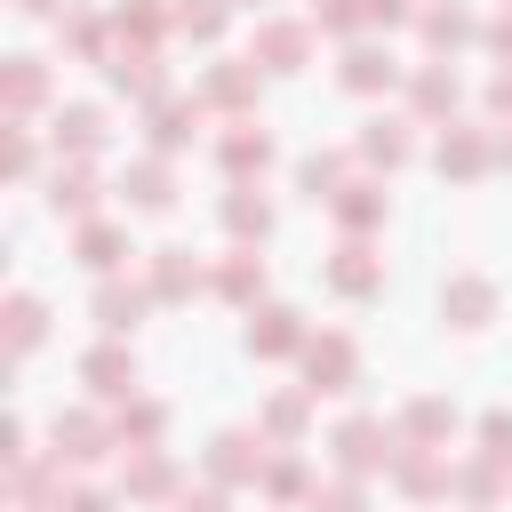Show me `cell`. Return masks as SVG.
I'll return each mask as SVG.
<instances>
[{"instance_id": "6da1fadb", "label": "cell", "mask_w": 512, "mask_h": 512, "mask_svg": "<svg viewBox=\"0 0 512 512\" xmlns=\"http://www.w3.org/2000/svg\"><path fill=\"white\" fill-rule=\"evenodd\" d=\"M440 320H456V328H488V320H496V288H488L480 272L448 280V288H440Z\"/></svg>"}, {"instance_id": "7a4b0ae2", "label": "cell", "mask_w": 512, "mask_h": 512, "mask_svg": "<svg viewBox=\"0 0 512 512\" xmlns=\"http://www.w3.org/2000/svg\"><path fill=\"white\" fill-rule=\"evenodd\" d=\"M384 456H392V432H384L376 416H352V424L336 432V464H344V472H376Z\"/></svg>"}, {"instance_id": "3957f363", "label": "cell", "mask_w": 512, "mask_h": 512, "mask_svg": "<svg viewBox=\"0 0 512 512\" xmlns=\"http://www.w3.org/2000/svg\"><path fill=\"white\" fill-rule=\"evenodd\" d=\"M304 392H344L352 384V344L344 336H320V344H304Z\"/></svg>"}, {"instance_id": "277c9868", "label": "cell", "mask_w": 512, "mask_h": 512, "mask_svg": "<svg viewBox=\"0 0 512 512\" xmlns=\"http://www.w3.org/2000/svg\"><path fill=\"white\" fill-rule=\"evenodd\" d=\"M376 280H384V264H376L360 240H352V248L328 264V288H336V296H376Z\"/></svg>"}, {"instance_id": "5b68a950", "label": "cell", "mask_w": 512, "mask_h": 512, "mask_svg": "<svg viewBox=\"0 0 512 512\" xmlns=\"http://www.w3.org/2000/svg\"><path fill=\"white\" fill-rule=\"evenodd\" d=\"M296 344H304V328H296L288 304H264V312L248 320V352H296Z\"/></svg>"}, {"instance_id": "8992f818", "label": "cell", "mask_w": 512, "mask_h": 512, "mask_svg": "<svg viewBox=\"0 0 512 512\" xmlns=\"http://www.w3.org/2000/svg\"><path fill=\"white\" fill-rule=\"evenodd\" d=\"M192 288H200V264H192L184 248H160V256H152V296L176 304V296H192Z\"/></svg>"}, {"instance_id": "52a82bcc", "label": "cell", "mask_w": 512, "mask_h": 512, "mask_svg": "<svg viewBox=\"0 0 512 512\" xmlns=\"http://www.w3.org/2000/svg\"><path fill=\"white\" fill-rule=\"evenodd\" d=\"M328 208H336V224H352V232H376V224H384V192H376V184H344Z\"/></svg>"}, {"instance_id": "ba28073f", "label": "cell", "mask_w": 512, "mask_h": 512, "mask_svg": "<svg viewBox=\"0 0 512 512\" xmlns=\"http://www.w3.org/2000/svg\"><path fill=\"white\" fill-rule=\"evenodd\" d=\"M80 376H88L96 392H128V384H136V352L104 344V352H88V360H80Z\"/></svg>"}, {"instance_id": "9c48e42d", "label": "cell", "mask_w": 512, "mask_h": 512, "mask_svg": "<svg viewBox=\"0 0 512 512\" xmlns=\"http://www.w3.org/2000/svg\"><path fill=\"white\" fill-rule=\"evenodd\" d=\"M256 48L272 56V72H296V64H304V48H312V32H304V24H264V32H256Z\"/></svg>"}, {"instance_id": "30bf717a", "label": "cell", "mask_w": 512, "mask_h": 512, "mask_svg": "<svg viewBox=\"0 0 512 512\" xmlns=\"http://www.w3.org/2000/svg\"><path fill=\"white\" fill-rule=\"evenodd\" d=\"M56 144H72V152H96V144H104V112H96V104H72V112H56Z\"/></svg>"}, {"instance_id": "8fae6325", "label": "cell", "mask_w": 512, "mask_h": 512, "mask_svg": "<svg viewBox=\"0 0 512 512\" xmlns=\"http://www.w3.org/2000/svg\"><path fill=\"white\" fill-rule=\"evenodd\" d=\"M392 72H400V64L376 56V48H352V56H344V88H360V96H368V88H392Z\"/></svg>"}, {"instance_id": "7c38bea8", "label": "cell", "mask_w": 512, "mask_h": 512, "mask_svg": "<svg viewBox=\"0 0 512 512\" xmlns=\"http://www.w3.org/2000/svg\"><path fill=\"white\" fill-rule=\"evenodd\" d=\"M336 176H344V160H336V152H304V160H296L304 200H336Z\"/></svg>"}, {"instance_id": "4fadbf2b", "label": "cell", "mask_w": 512, "mask_h": 512, "mask_svg": "<svg viewBox=\"0 0 512 512\" xmlns=\"http://www.w3.org/2000/svg\"><path fill=\"white\" fill-rule=\"evenodd\" d=\"M360 160H384V168H392V160H408L400 120H368V128H360Z\"/></svg>"}, {"instance_id": "5bb4252c", "label": "cell", "mask_w": 512, "mask_h": 512, "mask_svg": "<svg viewBox=\"0 0 512 512\" xmlns=\"http://www.w3.org/2000/svg\"><path fill=\"white\" fill-rule=\"evenodd\" d=\"M88 200H96V184H88V168H72V176L56 168V176H48V208H56V216H64V208H72V216H88Z\"/></svg>"}, {"instance_id": "9a60e30c", "label": "cell", "mask_w": 512, "mask_h": 512, "mask_svg": "<svg viewBox=\"0 0 512 512\" xmlns=\"http://www.w3.org/2000/svg\"><path fill=\"white\" fill-rule=\"evenodd\" d=\"M120 256H128V240H120L112 224H88V232H80V264H88V272H112Z\"/></svg>"}, {"instance_id": "2e32d148", "label": "cell", "mask_w": 512, "mask_h": 512, "mask_svg": "<svg viewBox=\"0 0 512 512\" xmlns=\"http://www.w3.org/2000/svg\"><path fill=\"white\" fill-rule=\"evenodd\" d=\"M216 288H224V296H232V304H248V296H256V288H264V264H256V256H248V248H240V256H224V272H216Z\"/></svg>"}, {"instance_id": "e0dca14e", "label": "cell", "mask_w": 512, "mask_h": 512, "mask_svg": "<svg viewBox=\"0 0 512 512\" xmlns=\"http://www.w3.org/2000/svg\"><path fill=\"white\" fill-rule=\"evenodd\" d=\"M208 472H216V480H248V472H256V456H248V432H216V456H208Z\"/></svg>"}, {"instance_id": "ac0fdd59", "label": "cell", "mask_w": 512, "mask_h": 512, "mask_svg": "<svg viewBox=\"0 0 512 512\" xmlns=\"http://www.w3.org/2000/svg\"><path fill=\"white\" fill-rule=\"evenodd\" d=\"M120 192H128L136 208H168V200H176V192H168V168H160V160H144V168H136V176L120 184Z\"/></svg>"}, {"instance_id": "d6986e66", "label": "cell", "mask_w": 512, "mask_h": 512, "mask_svg": "<svg viewBox=\"0 0 512 512\" xmlns=\"http://www.w3.org/2000/svg\"><path fill=\"white\" fill-rule=\"evenodd\" d=\"M424 40L432 48H456V40H472V16L464 8H424Z\"/></svg>"}, {"instance_id": "ffe728a7", "label": "cell", "mask_w": 512, "mask_h": 512, "mask_svg": "<svg viewBox=\"0 0 512 512\" xmlns=\"http://www.w3.org/2000/svg\"><path fill=\"white\" fill-rule=\"evenodd\" d=\"M264 160H272V136H264V128H256V136H224V168H232V176H248V168H264Z\"/></svg>"}, {"instance_id": "44dd1931", "label": "cell", "mask_w": 512, "mask_h": 512, "mask_svg": "<svg viewBox=\"0 0 512 512\" xmlns=\"http://www.w3.org/2000/svg\"><path fill=\"white\" fill-rule=\"evenodd\" d=\"M224 224H232L240 240H248V232L264 240V232H272V208H264V200H248V192H232V200H224Z\"/></svg>"}, {"instance_id": "7402d4cb", "label": "cell", "mask_w": 512, "mask_h": 512, "mask_svg": "<svg viewBox=\"0 0 512 512\" xmlns=\"http://www.w3.org/2000/svg\"><path fill=\"white\" fill-rule=\"evenodd\" d=\"M136 312H144V296H136V288H104V296H96V320H104L112 336H120V328H136Z\"/></svg>"}, {"instance_id": "603a6c76", "label": "cell", "mask_w": 512, "mask_h": 512, "mask_svg": "<svg viewBox=\"0 0 512 512\" xmlns=\"http://www.w3.org/2000/svg\"><path fill=\"white\" fill-rule=\"evenodd\" d=\"M40 328H48L40 296H16V304H8V336H16V352H32V344H40Z\"/></svg>"}, {"instance_id": "cb8c5ba5", "label": "cell", "mask_w": 512, "mask_h": 512, "mask_svg": "<svg viewBox=\"0 0 512 512\" xmlns=\"http://www.w3.org/2000/svg\"><path fill=\"white\" fill-rule=\"evenodd\" d=\"M440 432H456V408L448 400H416L408 408V440H440Z\"/></svg>"}, {"instance_id": "d4e9b609", "label": "cell", "mask_w": 512, "mask_h": 512, "mask_svg": "<svg viewBox=\"0 0 512 512\" xmlns=\"http://www.w3.org/2000/svg\"><path fill=\"white\" fill-rule=\"evenodd\" d=\"M40 88H48V72H40L32 56H16V72H8V104H16V112H32V104H40Z\"/></svg>"}, {"instance_id": "484cf974", "label": "cell", "mask_w": 512, "mask_h": 512, "mask_svg": "<svg viewBox=\"0 0 512 512\" xmlns=\"http://www.w3.org/2000/svg\"><path fill=\"white\" fill-rule=\"evenodd\" d=\"M440 168H456V176H480V168H488V144H480V136H448V144H440Z\"/></svg>"}, {"instance_id": "4316f807", "label": "cell", "mask_w": 512, "mask_h": 512, "mask_svg": "<svg viewBox=\"0 0 512 512\" xmlns=\"http://www.w3.org/2000/svg\"><path fill=\"white\" fill-rule=\"evenodd\" d=\"M64 456H96V424L88 416H56V464Z\"/></svg>"}, {"instance_id": "83f0119b", "label": "cell", "mask_w": 512, "mask_h": 512, "mask_svg": "<svg viewBox=\"0 0 512 512\" xmlns=\"http://www.w3.org/2000/svg\"><path fill=\"white\" fill-rule=\"evenodd\" d=\"M456 104V72H416V112H448Z\"/></svg>"}, {"instance_id": "f1b7e54d", "label": "cell", "mask_w": 512, "mask_h": 512, "mask_svg": "<svg viewBox=\"0 0 512 512\" xmlns=\"http://www.w3.org/2000/svg\"><path fill=\"white\" fill-rule=\"evenodd\" d=\"M120 432H128V440H136V448H152V440H160V432H168V408H160V400H144V408H136V416H120Z\"/></svg>"}, {"instance_id": "f546056e", "label": "cell", "mask_w": 512, "mask_h": 512, "mask_svg": "<svg viewBox=\"0 0 512 512\" xmlns=\"http://www.w3.org/2000/svg\"><path fill=\"white\" fill-rule=\"evenodd\" d=\"M176 488V472H168V456H144L136 472H128V496H168Z\"/></svg>"}, {"instance_id": "4dcf8cb0", "label": "cell", "mask_w": 512, "mask_h": 512, "mask_svg": "<svg viewBox=\"0 0 512 512\" xmlns=\"http://www.w3.org/2000/svg\"><path fill=\"white\" fill-rule=\"evenodd\" d=\"M112 88H136V96H152V88H160L152 56H120V64H112Z\"/></svg>"}, {"instance_id": "1f68e13d", "label": "cell", "mask_w": 512, "mask_h": 512, "mask_svg": "<svg viewBox=\"0 0 512 512\" xmlns=\"http://www.w3.org/2000/svg\"><path fill=\"white\" fill-rule=\"evenodd\" d=\"M176 24H184V32H200V40H216L224 8H216V0H184V8H176Z\"/></svg>"}, {"instance_id": "d6a6232c", "label": "cell", "mask_w": 512, "mask_h": 512, "mask_svg": "<svg viewBox=\"0 0 512 512\" xmlns=\"http://www.w3.org/2000/svg\"><path fill=\"white\" fill-rule=\"evenodd\" d=\"M208 96H216V104H248V72H240V64H224V72L208 80Z\"/></svg>"}, {"instance_id": "836d02e7", "label": "cell", "mask_w": 512, "mask_h": 512, "mask_svg": "<svg viewBox=\"0 0 512 512\" xmlns=\"http://www.w3.org/2000/svg\"><path fill=\"white\" fill-rule=\"evenodd\" d=\"M480 440H488V456H496V464H512V416H504V408L480 424Z\"/></svg>"}, {"instance_id": "e575fe53", "label": "cell", "mask_w": 512, "mask_h": 512, "mask_svg": "<svg viewBox=\"0 0 512 512\" xmlns=\"http://www.w3.org/2000/svg\"><path fill=\"white\" fill-rule=\"evenodd\" d=\"M184 120H192V112H184V104H168V112H160V128H152V144H160V152H176V144H184Z\"/></svg>"}, {"instance_id": "d590c367", "label": "cell", "mask_w": 512, "mask_h": 512, "mask_svg": "<svg viewBox=\"0 0 512 512\" xmlns=\"http://www.w3.org/2000/svg\"><path fill=\"white\" fill-rule=\"evenodd\" d=\"M440 480H448V472H440V464H400V488H408V496H432V488H440Z\"/></svg>"}, {"instance_id": "8d00e7d4", "label": "cell", "mask_w": 512, "mask_h": 512, "mask_svg": "<svg viewBox=\"0 0 512 512\" xmlns=\"http://www.w3.org/2000/svg\"><path fill=\"white\" fill-rule=\"evenodd\" d=\"M56 512H112V496H96V488H72Z\"/></svg>"}, {"instance_id": "74e56055", "label": "cell", "mask_w": 512, "mask_h": 512, "mask_svg": "<svg viewBox=\"0 0 512 512\" xmlns=\"http://www.w3.org/2000/svg\"><path fill=\"white\" fill-rule=\"evenodd\" d=\"M360 8H368V24H400L408 16V0H360Z\"/></svg>"}, {"instance_id": "f35d334b", "label": "cell", "mask_w": 512, "mask_h": 512, "mask_svg": "<svg viewBox=\"0 0 512 512\" xmlns=\"http://www.w3.org/2000/svg\"><path fill=\"white\" fill-rule=\"evenodd\" d=\"M312 512H360V496H352V488H336V496H328V504H320V496H312Z\"/></svg>"}, {"instance_id": "ab89813d", "label": "cell", "mask_w": 512, "mask_h": 512, "mask_svg": "<svg viewBox=\"0 0 512 512\" xmlns=\"http://www.w3.org/2000/svg\"><path fill=\"white\" fill-rule=\"evenodd\" d=\"M488 48H504V56H512V16H496V24H488Z\"/></svg>"}, {"instance_id": "60d3db41", "label": "cell", "mask_w": 512, "mask_h": 512, "mask_svg": "<svg viewBox=\"0 0 512 512\" xmlns=\"http://www.w3.org/2000/svg\"><path fill=\"white\" fill-rule=\"evenodd\" d=\"M496 104H512V72H504V80H496Z\"/></svg>"}, {"instance_id": "b9f144b4", "label": "cell", "mask_w": 512, "mask_h": 512, "mask_svg": "<svg viewBox=\"0 0 512 512\" xmlns=\"http://www.w3.org/2000/svg\"><path fill=\"white\" fill-rule=\"evenodd\" d=\"M184 512H224V504H216V496H200V504H184Z\"/></svg>"}, {"instance_id": "7bdbcfd3", "label": "cell", "mask_w": 512, "mask_h": 512, "mask_svg": "<svg viewBox=\"0 0 512 512\" xmlns=\"http://www.w3.org/2000/svg\"><path fill=\"white\" fill-rule=\"evenodd\" d=\"M16 8H24V16H40V8H48V0H16Z\"/></svg>"}, {"instance_id": "ee69618b", "label": "cell", "mask_w": 512, "mask_h": 512, "mask_svg": "<svg viewBox=\"0 0 512 512\" xmlns=\"http://www.w3.org/2000/svg\"><path fill=\"white\" fill-rule=\"evenodd\" d=\"M504 160H512V144H504Z\"/></svg>"}]
</instances>
